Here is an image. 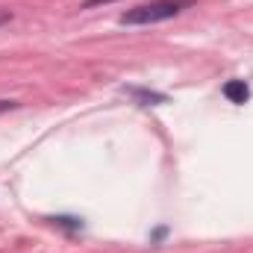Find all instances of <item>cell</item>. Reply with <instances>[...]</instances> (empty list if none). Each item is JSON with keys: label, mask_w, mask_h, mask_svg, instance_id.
Masks as SVG:
<instances>
[{"label": "cell", "mask_w": 253, "mask_h": 253, "mask_svg": "<svg viewBox=\"0 0 253 253\" xmlns=\"http://www.w3.org/2000/svg\"><path fill=\"white\" fill-rule=\"evenodd\" d=\"M9 109H18V100H0V115L9 112Z\"/></svg>", "instance_id": "cell-4"}, {"label": "cell", "mask_w": 253, "mask_h": 253, "mask_svg": "<svg viewBox=\"0 0 253 253\" xmlns=\"http://www.w3.org/2000/svg\"><path fill=\"white\" fill-rule=\"evenodd\" d=\"M103 3H115V0H83V9H94V6H103Z\"/></svg>", "instance_id": "cell-5"}, {"label": "cell", "mask_w": 253, "mask_h": 253, "mask_svg": "<svg viewBox=\"0 0 253 253\" xmlns=\"http://www.w3.org/2000/svg\"><path fill=\"white\" fill-rule=\"evenodd\" d=\"M194 6V0H153V3H141L135 9H126L118 18V24L124 27H141V24H159L168 18H177L180 12H186Z\"/></svg>", "instance_id": "cell-1"}, {"label": "cell", "mask_w": 253, "mask_h": 253, "mask_svg": "<svg viewBox=\"0 0 253 253\" xmlns=\"http://www.w3.org/2000/svg\"><path fill=\"white\" fill-rule=\"evenodd\" d=\"M224 97H227L230 103H245V100L251 97V88H248L245 80H227V83H224Z\"/></svg>", "instance_id": "cell-2"}, {"label": "cell", "mask_w": 253, "mask_h": 253, "mask_svg": "<svg viewBox=\"0 0 253 253\" xmlns=\"http://www.w3.org/2000/svg\"><path fill=\"white\" fill-rule=\"evenodd\" d=\"M9 18H12V12L9 9H0V24H9Z\"/></svg>", "instance_id": "cell-6"}, {"label": "cell", "mask_w": 253, "mask_h": 253, "mask_svg": "<svg viewBox=\"0 0 253 253\" xmlns=\"http://www.w3.org/2000/svg\"><path fill=\"white\" fill-rule=\"evenodd\" d=\"M138 100H144V106H156V103H165V94H156V91H132Z\"/></svg>", "instance_id": "cell-3"}]
</instances>
